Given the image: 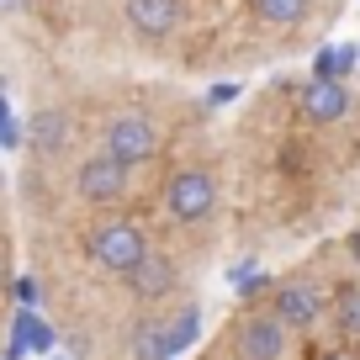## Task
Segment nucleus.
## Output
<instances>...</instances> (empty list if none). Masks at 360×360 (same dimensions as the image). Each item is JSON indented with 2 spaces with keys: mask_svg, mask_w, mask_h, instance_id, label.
<instances>
[{
  "mask_svg": "<svg viewBox=\"0 0 360 360\" xmlns=\"http://www.w3.org/2000/svg\"><path fill=\"white\" fill-rule=\"evenodd\" d=\"M16 334H22V249H16L11 180L0 169V360H16Z\"/></svg>",
  "mask_w": 360,
  "mask_h": 360,
  "instance_id": "obj_4",
  "label": "nucleus"
},
{
  "mask_svg": "<svg viewBox=\"0 0 360 360\" xmlns=\"http://www.w3.org/2000/svg\"><path fill=\"white\" fill-rule=\"evenodd\" d=\"M302 259L313 270L318 292H323V328L360 349V217L345 233L307 249Z\"/></svg>",
  "mask_w": 360,
  "mask_h": 360,
  "instance_id": "obj_3",
  "label": "nucleus"
},
{
  "mask_svg": "<svg viewBox=\"0 0 360 360\" xmlns=\"http://www.w3.org/2000/svg\"><path fill=\"white\" fill-rule=\"evenodd\" d=\"M191 360H360V349L328 334V328H297L270 302L265 281L255 276L223 307L217 328L202 339V349Z\"/></svg>",
  "mask_w": 360,
  "mask_h": 360,
  "instance_id": "obj_2",
  "label": "nucleus"
},
{
  "mask_svg": "<svg viewBox=\"0 0 360 360\" xmlns=\"http://www.w3.org/2000/svg\"><path fill=\"white\" fill-rule=\"evenodd\" d=\"M228 265L276 270L360 217V75L281 69L217 122Z\"/></svg>",
  "mask_w": 360,
  "mask_h": 360,
  "instance_id": "obj_1",
  "label": "nucleus"
}]
</instances>
